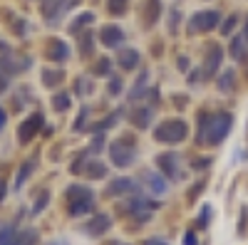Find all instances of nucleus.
I'll use <instances>...</instances> for the list:
<instances>
[{
    "mask_svg": "<svg viewBox=\"0 0 248 245\" xmlns=\"http://www.w3.org/2000/svg\"><path fill=\"white\" fill-rule=\"evenodd\" d=\"M199 141L201 144H209V146H216L221 141L229 136L231 127H233V116L229 112H221V114H214V116H206L201 114L199 119Z\"/></svg>",
    "mask_w": 248,
    "mask_h": 245,
    "instance_id": "nucleus-1",
    "label": "nucleus"
},
{
    "mask_svg": "<svg viewBox=\"0 0 248 245\" xmlns=\"http://www.w3.org/2000/svg\"><path fill=\"white\" fill-rule=\"evenodd\" d=\"M94 208V193L82 186V183H75V186L67 188V211L70 216H85Z\"/></svg>",
    "mask_w": 248,
    "mask_h": 245,
    "instance_id": "nucleus-2",
    "label": "nucleus"
},
{
    "mask_svg": "<svg viewBox=\"0 0 248 245\" xmlns=\"http://www.w3.org/2000/svg\"><path fill=\"white\" fill-rule=\"evenodd\" d=\"M186 134H189V127L181 119H167L154 129V139L161 141V144H179V141L186 139Z\"/></svg>",
    "mask_w": 248,
    "mask_h": 245,
    "instance_id": "nucleus-3",
    "label": "nucleus"
},
{
    "mask_svg": "<svg viewBox=\"0 0 248 245\" xmlns=\"http://www.w3.org/2000/svg\"><path fill=\"white\" fill-rule=\"evenodd\" d=\"M134 154H137V144L132 141V136H122L109 146V156L114 161V166H122V169L134 161Z\"/></svg>",
    "mask_w": 248,
    "mask_h": 245,
    "instance_id": "nucleus-4",
    "label": "nucleus"
},
{
    "mask_svg": "<svg viewBox=\"0 0 248 245\" xmlns=\"http://www.w3.org/2000/svg\"><path fill=\"white\" fill-rule=\"evenodd\" d=\"M218 20L221 15L216 10H201L191 17V23H189V32H209L218 25Z\"/></svg>",
    "mask_w": 248,
    "mask_h": 245,
    "instance_id": "nucleus-5",
    "label": "nucleus"
},
{
    "mask_svg": "<svg viewBox=\"0 0 248 245\" xmlns=\"http://www.w3.org/2000/svg\"><path fill=\"white\" fill-rule=\"evenodd\" d=\"M43 129V116L40 114H30L23 124H20V129H17V136H20V141L23 144H28L30 139H35V134Z\"/></svg>",
    "mask_w": 248,
    "mask_h": 245,
    "instance_id": "nucleus-6",
    "label": "nucleus"
},
{
    "mask_svg": "<svg viewBox=\"0 0 248 245\" xmlns=\"http://www.w3.org/2000/svg\"><path fill=\"white\" fill-rule=\"evenodd\" d=\"M156 166L164 171V173H167L169 178H179L181 176V171H179V156L176 154H159L156 156Z\"/></svg>",
    "mask_w": 248,
    "mask_h": 245,
    "instance_id": "nucleus-7",
    "label": "nucleus"
},
{
    "mask_svg": "<svg viewBox=\"0 0 248 245\" xmlns=\"http://www.w3.org/2000/svg\"><path fill=\"white\" fill-rule=\"evenodd\" d=\"M137 191V183L132 181V178H114L109 186H107V191H105V196H114V198H119V196H124V193H134Z\"/></svg>",
    "mask_w": 248,
    "mask_h": 245,
    "instance_id": "nucleus-8",
    "label": "nucleus"
},
{
    "mask_svg": "<svg viewBox=\"0 0 248 245\" xmlns=\"http://www.w3.org/2000/svg\"><path fill=\"white\" fill-rule=\"evenodd\" d=\"M221 57H223V50L218 45H211L209 52H206V62H203V77H214V72L218 70L221 65Z\"/></svg>",
    "mask_w": 248,
    "mask_h": 245,
    "instance_id": "nucleus-9",
    "label": "nucleus"
},
{
    "mask_svg": "<svg viewBox=\"0 0 248 245\" xmlns=\"http://www.w3.org/2000/svg\"><path fill=\"white\" fill-rule=\"evenodd\" d=\"M99 40H102V45H105V47H119L122 40H124V32L117 25H105L102 32H99Z\"/></svg>",
    "mask_w": 248,
    "mask_h": 245,
    "instance_id": "nucleus-10",
    "label": "nucleus"
},
{
    "mask_svg": "<svg viewBox=\"0 0 248 245\" xmlns=\"http://www.w3.org/2000/svg\"><path fill=\"white\" fill-rule=\"evenodd\" d=\"M109 226H112V218L109 216H105V213H99V216H94L87 226H85V233H90V235H105L107 231H109Z\"/></svg>",
    "mask_w": 248,
    "mask_h": 245,
    "instance_id": "nucleus-11",
    "label": "nucleus"
},
{
    "mask_svg": "<svg viewBox=\"0 0 248 245\" xmlns=\"http://www.w3.org/2000/svg\"><path fill=\"white\" fill-rule=\"evenodd\" d=\"M72 3H77V0H50V3H45V15L50 17V23H55V17L65 13Z\"/></svg>",
    "mask_w": 248,
    "mask_h": 245,
    "instance_id": "nucleus-12",
    "label": "nucleus"
},
{
    "mask_svg": "<svg viewBox=\"0 0 248 245\" xmlns=\"http://www.w3.org/2000/svg\"><path fill=\"white\" fill-rule=\"evenodd\" d=\"M139 65V52L137 50H122L119 52V67L122 70H134Z\"/></svg>",
    "mask_w": 248,
    "mask_h": 245,
    "instance_id": "nucleus-13",
    "label": "nucleus"
},
{
    "mask_svg": "<svg viewBox=\"0 0 248 245\" xmlns=\"http://www.w3.org/2000/svg\"><path fill=\"white\" fill-rule=\"evenodd\" d=\"M47 55H50L52 59H57V62H62V59H67L70 50H67V45L62 43V40H52L50 47H47Z\"/></svg>",
    "mask_w": 248,
    "mask_h": 245,
    "instance_id": "nucleus-14",
    "label": "nucleus"
},
{
    "mask_svg": "<svg viewBox=\"0 0 248 245\" xmlns=\"http://www.w3.org/2000/svg\"><path fill=\"white\" fill-rule=\"evenodd\" d=\"M159 13H161V0H147V8H144V23L154 25Z\"/></svg>",
    "mask_w": 248,
    "mask_h": 245,
    "instance_id": "nucleus-15",
    "label": "nucleus"
},
{
    "mask_svg": "<svg viewBox=\"0 0 248 245\" xmlns=\"http://www.w3.org/2000/svg\"><path fill=\"white\" fill-rule=\"evenodd\" d=\"M233 87H236V72L233 70H226L221 74V79H218V89L221 92H231Z\"/></svg>",
    "mask_w": 248,
    "mask_h": 245,
    "instance_id": "nucleus-16",
    "label": "nucleus"
},
{
    "mask_svg": "<svg viewBox=\"0 0 248 245\" xmlns=\"http://www.w3.org/2000/svg\"><path fill=\"white\" fill-rule=\"evenodd\" d=\"M32 169H35V156L32 159H28L25 163H23V169H20V173H17V181H15V186L20 188V186H23V183L28 181V176L32 173Z\"/></svg>",
    "mask_w": 248,
    "mask_h": 245,
    "instance_id": "nucleus-17",
    "label": "nucleus"
},
{
    "mask_svg": "<svg viewBox=\"0 0 248 245\" xmlns=\"http://www.w3.org/2000/svg\"><path fill=\"white\" fill-rule=\"evenodd\" d=\"M246 47H248V43L243 37H233V43H231V55H233V59H243L246 57Z\"/></svg>",
    "mask_w": 248,
    "mask_h": 245,
    "instance_id": "nucleus-18",
    "label": "nucleus"
},
{
    "mask_svg": "<svg viewBox=\"0 0 248 245\" xmlns=\"http://www.w3.org/2000/svg\"><path fill=\"white\" fill-rule=\"evenodd\" d=\"M149 116H152V109H137L134 116H132V121H134L139 129H147L149 127Z\"/></svg>",
    "mask_w": 248,
    "mask_h": 245,
    "instance_id": "nucleus-19",
    "label": "nucleus"
},
{
    "mask_svg": "<svg viewBox=\"0 0 248 245\" xmlns=\"http://www.w3.org/2000/svg\"><path fill=\"white\" fill-rule=\"evenodd\" d=\"M37 243V233L35 231H23L15 235V243L13 245H35Z\"/></svg>",
    "mask_w": 248,
    "mask_h": 245,
    "instance_id": "nucleus-20",
    "label": "nucleus"
},
{
    "mask_svg": "<svg viewBox=\"0 0 248 245\" xmlns=\"http://www.w3.org/2000/svg\"><path fill=\"white\" fill-rule=\"evenodd\" d=\"M92 20H94V15H92V13H85V15H79V17L75 20V23L70 25V32H72V35H77V32H79L82 28H85V25H90Z\"/></svg>",
    "mask_w": 248,
    "mask_h": 245,
    "instance_id": "nucleus-21",
    "label": "nucleus"
},
{
    "mask_svg": "<svg viewBox=\"0 0 248 245\" xmlns=\"http://www.w3.org/2000/svg\"><path fill=\"white\" fill-rule=\"evenodd\" d=\"M147 183L152 186L154 193H164V191H167V183H164L161 176H156V173H147Z\"/></svg>",
    "mask_w": 248,
    "mask_h": 245,
    "instance_id": "nucleus-22",
    "label": "nucleus"
},
{
    "mask_svg": "<svg viewBox=\"0 0 248 245\" xmlns=\"http://www.w3.org/2000/svg\"><path fill=\"white\" fill-rule=\"evenodd\" d=\"M62 77H65V74H62L60 70H57V72H52V70H45V72H43V79H45V85H47V87H55V85H60V82H62Z\"/></svg>",
    "mask_w": 248,
    "mask_h": 245,
    "instance_id": "nucleus-23",
    "label": "nucleus"
},
{
    "mask_svg": "<svg viewBox=\"0 0 248 245\" xmlns=\"http://www.w3.org/2000/svg\"><path fill=\"white\" fill-rule=\"evenodd\" d=\"M15 228L13 226H5V228H0V245H13L15 243Z\"/></svg>",
    "mask_w": 248,
    "mask_h": 245,
    "instance_id": "nucleus-24",
    "label": "nucleus"
},
{
    "mask_svg": "<svg viewBox=\"0 0 248 245\" xmlns=\"http://www.w3.org/2000/svg\"><path fill=\"white\" fill-rule=\"evenodd\" d=\"M52 107H55V112H67L70 109V94H57L52 99Z\"/></svg>",
    "mask_w": 248,
    "mask_h": 245,
    "instance_id": "nucleus-25",
    "label": "nucleus"
},
{
    "mask_svg": "<svg viewBox=\"0 0 248 245\" xmlns=\"http://www.w3.org/2000/svg\"><path fill=\"white\" fill-rule=\"evenodd\" d=\"M87 173H90V176H97V178H102V176L107 173V166H105V163H99V161H92L90 166H87Z\"/></svg>",
    "mask_w": 248,
    "mask_h": 245,
    "instance_id": "nucleus-26",
    "label": "nucleus"
},
{
    "mask_svg": "<svg viewBox=\"0 0 248 245\" xmlns=\"http://www.w3.org/2000/svg\"><path fill=\"white\" fill-rule=\"evenodd\" d=\"M109 10L117 13V15H122L124 10H127V0H109Z\"/></svg>",
    "mask_w": 248,
    "mask_h": 245,
    "instance_id": "nucleus-27",
    "label": "nucleus"
},
{
    "mask_svg": "<svg viewBox=\"0 0 248 245\" xmlns=\"http://www.w3.org/2000/svg\"><path fill=\"white\" fill-rule=\"evenodd\" d=\"M236 23H238V17H236V15H231V17H226V23L221 25V32H223V35H229V32H231V30L236 28Z\"/></svg>",
    "mask_w": 248,
    "mask_h": 245,
    "instance_id": "nucleus-28",
    "label": "nucleus"
},
{
    "mask_svg": "<svg viewBox=\"0 0 248 245\" xmlns=\"http://www.w3.org/2000/svg\"><path fill=\"white\" fill-rule=\"evenodd\" d=\"M47 201H50V193H47V191H43V193H40V198H37V203H35V208H32V211H35V213H40V211H43V208L47 206Z\"/></svg>",
    "mask_w": 248,
    "mask_h": 245,
    "instance_id": "nucleus-29",
    "label": "nucleus"
},
{
    "mask_svg": "<svg viewBox=\"0 0 248 245\" xmlns=\"http://www.w3.org/2000/svg\"><path fill=\"white\" fill-rule=\"evenodd\" d=\"M92 35L87 32V35H82V43H79V47H82V55H90V47H92Z\"/></svg>",
    "mask_w": 248,
    "mask_h": 245,
    "instance_id": "nucleus-30",
    "label": "nucleus"
},
{
    "mask_svg": "<svg viewBox=\"0 0 248 245\" xmlns=\"http://www.w3.org/2000/svg\"><path fill=\"white\" fill-rule=\"evenodd\" d=\"M209 216H211V208L203 206V211H201V216H199V228H206V226H209Z\"/></svg>",
    "mask_w": 248,
    "mask_h": 245,
    "instance_id": "nucleus-31",
    "label": "nucleus"
},
{
    "mask_svg": "<svg viewBox=\"0 0 248 245\" xmlns=\"http://www.w3.org/2000/svg\"><path fill=\"white\" fill-rule=\"evenodd\" d=\"M117 92H122V79H119V77H112V82H109V94H117Z\"/></svg>",
    "mask_w": 248,
    "mask_h": 245,
    "instance_id": "nucleus-32",
    "label": "nucleus"
},
{
    "mask_svg": "<svg viewBox=\"0 0 248 245\" xmlns=\"http://www.w3.org/2000/svg\"><path fill=\"white\" fill-rule=\"evenodd\" d=\"M203 186H206V181H199L196 186H194V188L189 191V201H194V198H196V196H199V193L203 191Z\"/></svg>",
    "mask_w": 248,
    "mask_h": 245,
    "instance_id": "nucleus-33",
    "label": "nucleus"
},
{
    "mask_svg": "<svg viewBox=\"0 0 248 245\" xmlns=\"http://www.w3.org/2000/svg\"><path fill=\"white\" fill-rule=\"evenodd\" d=\"M94 72H97V74H105V72H109V59H99V65L94 67Z\"/></svg>",
    "mask_w": 248,
    "mask_h": 245,
    "instance_id": "nucleus-34",
    "label": "nucleus"
},
{
    "mask_svg": "<svg viewBox=\"0 0 248 245\" xmlns=\"http://www.w3.org/2000/svg\"><path fill=\"white\" fill-rule=\"evenodd\" d=\"M112 124H117V114H112V116H107L102 124H97V129H107V127H112Z\"/></svg>",
    "mask_w": 248,
    "mask_h": 245,
    "instance_id": "nucleus-35",
    "label": "nucleus"
},
{
    "mask_svg": "<svg viewBox=\"0 0 248 245\" xmlns=\"http://www.w3.org/2000/svg\"><path fill=\"white\" fill-rule=\"evenodd\" d=\"M8 89V74L3 72V65H0V92Z\"/></svg>",
    "mask_w": 248,
    "mask_h": 245,
    "instance_id": "nucleus-36",
    "label": "nucleus"
},
{
    "mask_svg": "<svg viewBox=\"0 0 248 245\" xmlns=\"http://www.w3.org/2000/svg\"><path fill=\"white\" fill-rule=\"evenodd\" d=\"M184 245H196V233H194V231H189V233H186V240H184Z\"/></svg>",
    "mask_w": 248,
    "mask_h": 245,
    "instance_id": "nucleus-37",
    "label": "nucleus"
},
{
    "mask_svg": "<svg viewBox=\"0 0 248 245\" xmlns=\"http://www.w3.org/2000/svg\"><path fill=\"white\" fill-rule=\"evenodd\" d=\"M209 163H211V159H201V161H194V169H206V166H209Z\"/></svg>",
    "mask_w": 248,
    "mask_h": 245,
    "instance_id": "nucleus-38",
    "label": "nucleus"
},
{
    "mask_svg": "<svg viewBox=\"0 0 248 245\" xmlns=\"http://www.w3.org/2000/svg\"><path fill=\"white\" fill-rule=\"evenodd\" d=\"M87 89H90V82H87V79H79V92L85 94Z\"/></svg>",
    "mask_w": 248,
    "mask_h": 245,
    "instance_id": "nucleus-39",
    "label": "nucleus"
},
{
    "mask_svg": "<svg viewBox=\"0 0 248 245\" xmlns=\"http://www.w3.org/2000/svg\"><path fill=\"white\" fill-rule=\"evenodd\" d=\"M3 198H5V181L0 178V201H3Z\"/></svg>",
    "mask_w": 248,
    "mask_h": 245,
    "instance_id": "nucleus-40",
    "label": "nucleus"
},
{
    "mask_svg": "<svg viewBox=\"0 0 248 245\" xmlns=\"http://www.w3.org/2000/svg\"><path fill=\"white\" fill-rule=\"evenodd\" d=\"M144 245H167V243H164V240H156V238H154V240H147Z\"/></svg>",
    "mask_w": 248,
    "mask_h": 245,
    "instance_id": "nucleus-41",
    "label": "nucleus"
},
{
    "mask_svg": "<svg viewBox=\"0 0 248 245\" xmlns=\"http://www.w3.org/2000/svg\"><path fill=\"white\" fill-rule=\"evenodd\" d=\"M179 67H181V70L189 67V62H186V57H181V59H179Z\"/></svg>",
    "mask_w": 248,
    "mask_h": 245,
    "instance_id": "nucleus-42",
    "label": "nucleus"
},
{
    "mask_svg": "<svg viewBox=\"0 0 248 245\" xmlns=\"http://www.w3.org/2000/svg\"><path fill=\"white\" fill-rule=\"evenodd\" d=\"M3 124H5V112L0 109V129H3Z\"/></svg>",
    "mask_w": 248,
    "mask_h": 245,
    "instance_id": "nucleus-43",
    "label": "nucleus"
},
{
    "mask_svg": "<svg viewBox=\"0 0 248 245\" xmlns=\"http://www.w3.org/2000/svg\"><path fill=\"white\" fill-rule=\"evenodd\" d=\"M243 40L248 43V20H246V30H243Z\"/></svg>",
    "mask_w": 248,
    "mask_h": 245,
    "instance_id": "nucleus-44",
    "label": "nucleus"
},
{
    "mask_svg": "<svg viewBox=\"0 0 248 245\" xmlns=\"http://www.w3.org/2000/svg\"><path fill=\"white\" fill-rule=\"evenodd\" d=\"M112 245H124V243H112Z\"/></svg>",
    "mask_w": 248,
    "mask_h": 245,
    "instance_id": "nucleus-45",
    "label": "nucleus"
}]
</instances>
